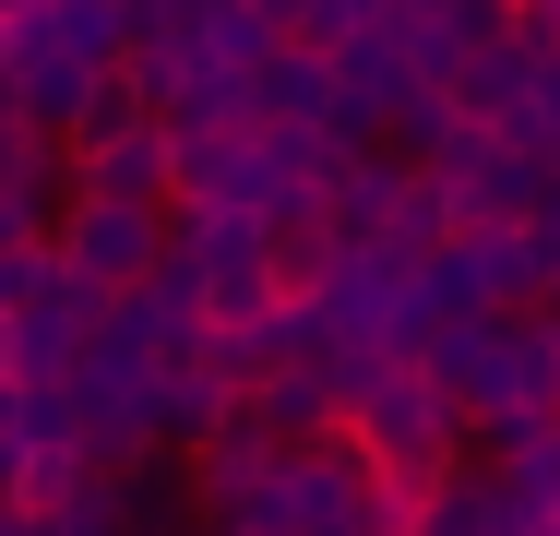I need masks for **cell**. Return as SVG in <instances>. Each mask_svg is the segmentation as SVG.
<instances>
[{
  "label": "cell",
  "instance_id": "obj_1",
  "mask_svg": "<svg viewBox=\"0 0 560 536\" xmlns=\"http://www.w3.org/2000/svg\"><path fill=\"white\" fill-rule=\"evenodd\" d=\"M418 382L442 394V418L465 441H501L525 418H560V382H549V334L537 322H442L418 346Z\"/></svg>",
  "mask_w": 560,
  "mask_h": 536
},
{
  "label": "cell",
  "instance_id": "obj_2",
  "mask_svg": "<svg viewBox=\"0 0 560 536\" xmlns=\"http://www.w3.org/2000/svg\"><path fill=\"white\" fill-rule=\"evenodd\" d=\"M48 263L108 311V299H131V287H155V263H167V214H119V203H60V226H48Z\"/></svg>",
  "mask_w": 560,
  "mask_h": 536
},
{
  "label": "cell",
  "instance_id": "obj_3",
  "mask_svg": "<svg viewBox=\"0 0 560 536\" xmlns=\"http://www.w3.org/2000/svg\"><path fill=\"white\" fill-rule=\"evenodd\" d=\"M84 346H96V299L60 263H24V287L0 311V382H72Z\"/></svg>",
  "mask_w": 560,
  "mask_h": 536
},
{
  "label": "cell",
  "instance_id": "obj_4",
  "mask_svg": "<svg viewBox=\"0 0 560 536\" xmlns=\"http://www.w3.org/2000/svg\"><path fill=\"white\" fill-rule=\"evenodd\" d=\"M72 203L167 214V203H179V155H167V131H131V143H108V155H72Z\"/></svg>",
  "mask_w": 560,
  "mask_h": 536
},
{
  "label": "cell",
  "instance_id": "obj_5",
  "mask_svg": "<svg viewBox=\"0 0 560 536\" xmlns=\"http://www.w3.org/2000/svg\"><path fill=\"white\" fill-rule=\"evenodd\" d=\"M489 453H501V465H489V489L560 525V418H525V429H501Z\"/></svg>",
  "mask_w": 560,
  "mask_h": 536
},
{
  "label": "cell",
  "instance_id": "obj_6",
  "mask_svg": "<svg viewBox=\"0 0 560 536\" xmlns=\"http://www.w3.org/2000/svg\"><path fill=\"white\" fill-rule=\"evenodd\" d=\"M131 131H155V107H143V84H131V72H108L96 96L72 107V131H60V167H72V155H108V143H131Z\"/></svg>",
  "mask_w": 560,
  "mask_h": 536
},
{
  "label": "cell",
  "instance_id": "obj_7",
  "mask_svg": "<svg viewBox=\"0 0 560 536\" xmlns=\"http://www.w3.org/2000/svg\"><path fill=\"white\" fill-rule=\"evenodd\" d=\"M287 48V12H262V0H203V60H226V72H262Z\"/></svg>",
  "mask_w": 560,
  "mask_h": 536
},
{
  "label": "cell",
  "instance_id": "obj_8",
  "mask_svg": "<svg viewBox=\"0 0 560 536\" xmlns=\"http://www.w3.org/2000/svg\"><path fill=\"white\" fill-rule=\"evenodd\" d=\"M537 334H549V382H560V311H549V322H537Z\"/></svg>",
  "mask_w": 560,
  "mask_h": 536
},
{
  "label": "cell",
  "instance_id": "obj_9",
  "mask_svg": "<svg viewBox=\"0 0 560 536\" xmlns=\"http://www.w3.org/2000/svg\"><path fill=\"white\" fill-rule=\"evenodd\" d=\"M0 536H24V513H12V501H0Z\"/></svg>",
  "mask_w": 560,
  "mask_h": 536
},
{
  "label": "cell",
  "instance_id": "obj_10",
  "mask_svg": "<svg viewBox=\"0 0 560 536\" xmlns=\"http://www.w3.org/2000/svg\"><path fill=\"white\" fill-rule=\"evenodd\" d=\"M549 536H560V525H549Z\"/></svg>",
  "mask_w": 560,
  "mask_h": 536
}]
</instances>
